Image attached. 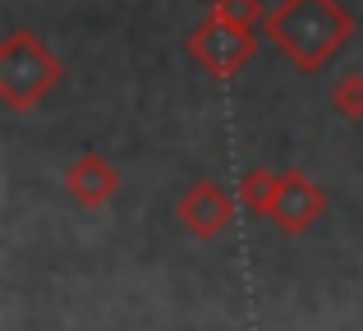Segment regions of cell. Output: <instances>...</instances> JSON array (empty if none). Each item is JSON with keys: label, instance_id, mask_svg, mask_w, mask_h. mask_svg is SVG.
I'll list each match as a JSON object with an SVG mask.
<instances>
[{"label": "cell", "instance_id": "3957f363", "mask_svg": "<svg viewBox=\"0 0 363 331\" xmlns=\"http://www.w3.org/2000/svg\"><path fill=\"white\" fill-rule=\"evenodd\" d=\"M253 51H257V33L225 23L221 14H212L194 37H189V55H194L212 79H235V74L253 60Z\"/></svg>", "mask_w": 363, "mask_h": 331}, {"label": "cell", "instance_id": "ba28073f", "mask_svg": "<svg viewBox=\"0 0 363 331\" xmlns=\"http://www.w3.org/2000/svg\"><path fill=\"white\" fill-rule=\"evenodd\" d=\"M212 14H221L225 23H235V28H248V33L267 28V9H262V0H216Z\"/></svg>", "mask_w": 363, "mask_h": 331}, {"label": "cell", "instance_id": "52a82bcc", "mask_svg": "<svg viewBox=\"0 0 363 331\" xmlns=\"http://www.w3.org/2000/svg\"><path fill=\"white\" fill-rule=\"evenodd\" d=\"M276 189H281V175H276V170H248L244 184H240V203L257 216H272Z\"/></svg>", "mask_w": 363, "mask_h": 331}, {"label": "cell", "instance_id": "277c9868", "mask_svg": "<svg viewBox=\"0 0 363 331\" xmlns=\"http://www.w3.org/2000/svg\"><path fill=\"white\" fill-rule=\"evenodd\" d=\"M322 212H327V193H322L318 179L303 175V170H285L281 189H276V203H272V221L285 235H303Z\"/></svg>", "mask_w": 363, "mask_h": 331}, {"label": "cell", "instance_id": "8992f818", "mask_svg": "<svg viewBox=\"0 0 363 331\" xmlns=\"http://www.w3.org/2000/svg\"><path fill=\"white\" fill-rule=\"evenodd\" d=\"M65 184H69V198L79 207H88V212H97V207H106L111 198L120 193V170L106 162L101 152H83L79 162L69 166V175H65Z\"/></svg>", "mask_w": 363, "mask_h": 331}, {"label": "cell", "instance_id": "5b68a950", "mask_svg": "<svg viewBox=\"0 0 363 331\" xmlns=\"http://www.w3.org/2000/svg\"><path fill=\"white\" fill-rule=\"evenodd\" d=\"M175 216L194 240H216V235H225L235 225V198L225 193L221 184L203 179V184H194L184 198H179Z\"/></svg>", "mask_w": 363, "mask_h": 331}, {"label": "cell", "instance_id": "6da1fadb", "mask_svg": "<svg viewBox=\"0 0 363 331\" xmlns=\"http://www.w3.org/2000/svg\"><path fill=\"white\" fill-rule=\"evenodd\" d=\"M262 33L281 46L285 60H294L303 74H318L350 42L354 23H350V14L336 0H281L267 14Z\"/></svg>", "mask_w": 363, "mask_h": 331}, {"label": "cell", "instance_id": "9c48e42d", "mask_svg": "<svg viewBox=\"0 0 363 331\" xmlns=\"http://www.w3.org/2000/svg\"><path fill=\"white\" fill-rule=\"evenodd\" d=\"M331 106L345 120H363V74H345V79L331 88Z\"/></svg>", "mask_w": 363, "mask_h": 331}, {"label": "cell", "instance_id": "7a4b0ae2", "mask_svg": "<svg viewBox=\"0 0 363 331\" xmlns=\"http://www.w3.org/2000/svg\"><path fill=\"white\" fill-rule=\"evenodd\" d=\"M60 83V60L33 33H9L0 42V101L9 111H33Z\"/></svg>", "mask_w": 363, "mask_h": 331}]
</instances>
